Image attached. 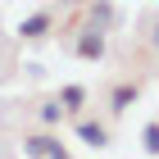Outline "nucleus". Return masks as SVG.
Masks as SVG:
<instances>
[{
  "label": "nucleus",
  "instance_id": "obj_1",
  "mask_svg": "<svg viewBox=\"0 0 159 159\" xmlns=\"http://www.w3.org/2000/svg\"><path fill=\"white\" fill-rule=\"evenodd\" d=\"M23 150H27V159H68L64 141H59V136H50V132L27 136V141H23Z\"/></svg>",
  "mask_w": 159,
  "mask_h": 159
},
{
  "label": "nucleus",
  "instance_id": "obj_2",
  "mask_svg": "<svg viewBox=\"0 0 159 159\" xmlns=\"http://www.w3.org/2000/svg\"><path fill=\"white\" fill-rule=\"evenodd\" d=\"M77 55L82 59H105V32L100 27H86L82 37H77Z\"/></svg>",
  "mask_w": 159,
  "mask_h": 159
},
{
  "label": "nucleus",
  "instance_id": "obj_3",
  "mask_svg": "<svg viewBox=\"0 0 159 159\" xmlns=\"http://www.w3.org/2000/svg\"><path fill=\"white\" fill-rule=\"evenodd\" d=\"M77 136H82L91 150L109 146V127H105V123H91V118H82V123H77Z\"/></svg>",
  "mask_w": 159,
  "mask_h": 159
},
{
  "label": "nucleus",
  "instance_id": "obj_4",
  "mask_svg": "<svg viewBox=\"0 0 159 159\" xmlns=\"http://www.w3.org/2000/svg\"><path fill=\"white\" fill-rule=\"evenodd\" d=\"M46 32H50V14H32V18L18 23V37H23V41H41Z\"/></svg>",
  "mask_w": 159,
  "mask_h": 159
},
{
  "label": "nucleus",
  "instance_id": "obj_5",
  "mask_svg": "<svg viewBox=\"0 0 159 159\" xmlns=\"http://www.w3.org/2000/svg\"><path fill=\"white\" fill-rule=\"evenodd\" d=\"M136 96H141V86H136V82H118V86H114V96H109V109L123 114L127 105H136Z\"/></svg>",
  "mask_w": 159,
  "mask_h": 159
},
{
  "label": "nucleus",
  "instance_id": "obj_6",
  "mask_svg": "<svg viewBox=\"0 0 159 159\" xmlns=\"http://www.w3.org/2000/svg\"><path fill=\"white\" fill-rule=\"evenodd\" d=\"M59 105H64V114H77L86 105V86H64V91H59Z\"/></svg>",
  "mask_w": 159,
  "mask_h": 159
},
{
  "label": "nucleus",
  "instance_id": "obj_7",
  "mask_svg": "<svg viewBox=\"0 0 159 159\" xmlns=\"http://www.w3.org/2000/svg\"><path fill=\"white\" fill-rule=\"evenodd\" d=\"M109 23H114V5H109V0H96V5H91V27L105 32Z\"/></svg>",
  "mask_w": 159,
  "mask_h": 159
},
{
  "label": "nucleus",
  "instance_id": "obj_8",
  "mask_svg": "<svg viewBox=\"0 0 159 159\" xmlns=\"http://www.w3.org/2000/svg\"><path fill=\"white\" fill-rule=\"evenodd\" d=\"M59 118H64V105H59V100H46V105H41V123H46V127H55Z\"/></svg>",
  "mask_w": 159,
  "mask_h": 159
},
{
  "label": "nucleus",
  "instance_id": "obj_9",
  "mask_svg": "<svg viewBox=\"0 0 159 159\" xmlns=\"http://www.w3.org/2000/svg\"><path fill=\"white\" fill-rule=\"evenodd\" d=\"M141 141H146L150 155H159V123H146V127H141Z\"/></svg>",
  "mask_w": 159,
  "mask_h": 159
},
{
  "label": "nucleus",
  "instance_id": "obj_10",
  "mask_svg": "<svg viewBox=\"0 0 159 159\" xmlns=\"http://www.w3.org/2000/svg\"><path fill=\"white\" fill-rule=\"evenodd\" d=\"M150 46H155V50H159V23H155V32H150Z\"/></svg>",
  "mask_w": 159,
  "mask_h": 159
}]
</instances>
